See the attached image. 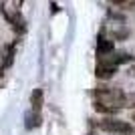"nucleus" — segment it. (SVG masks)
I'll use <instances>...</instances> for the list:
<instances>
[{
  "mask_svg": "<svg viewBox=\"0 0 135 135\" xmlns=\"http://www.w3.org/2000/svg\"><path fill=\"white\" fill-rule=\"evenodd\" d=\"M95 97H97V103H103V105H109V107H115V109H121L127 103V95L123 91L111 89V87H97Z\"/></svg>",
  "mask_w": 135,
  "mask_h": 135,
  "instance_id": "1",
  "label": "nucleus"
},
{
  "mask_svg": "<svg viewBox=\"0 0 135 135\" xmlns=\"http://www.w3.org/2000/svg\"><path fill=\"white\" fill-rule=\"evenodd\" d=\"M99 129L109 131V133H121V135H131L133 127H131L127 121H119V119H107V121H101L99 123Z\"/></svg>",
  "mask_w": 135,
  "mask_h": 135,
  "instance_id": "2",
  "label": "nucleus"
},
{
  "mask_svg": "<svg viewBox=\"0 0 135 135\" xmlns=\"http://www.w3.org/2000/svg\"><path fill=\"white\" fill-rule=\"evenodd\" d=\"M115 73H117V67H115L111 61L109 62H99L97 69H95V75L99 77V79H111Z\"/></svg>",
  "mask_w": 135,
  "mask_h": 135,
  "instance_id": "3",
  "label": "nucleus"
},
{
  "mask_svg": "<svg viewBox=\"0 0 135 135\" xmlns=\"http://www.w3.org/2000/svg\"><path fill=\"white\" fill-rule=\"evenodd\" d=\"M30 105H32V111L38 113L42 107V89H34L32 95H30Z\"/></svg>",
  "mask_w": 135,
  "mask_h": 135,
  "instance_id": "4",
  "label": "nucleus"
},
{
  "mask_svg": "<svg viewBox=\"0 0 135 135\" xmlns=\"http://www.w3.org/2000/svg\"><path fill=\"white\" fill-rule=\"evenodd\" d=\"M97 52H99V55H109V52H113V40L99 38L97 40Z\"/></svg>",
  "mask_w": 135,
  "mask_h": 135,
  "instance_id": "5",
  "label": "nucleus"
},
{
  "mask_svg": "<svg viewBox=\"0 0 135 135\" xmlns=\"http://www.w3.org/2000/svg\"><path fill=\"white\" fill-rule=\"evenodd\" d=\"M40 121H42V119H40V115L38 113H34V111H28L26 113V129H34V127H38L40 125Z\"/></svg>",
  "mask_w": 135,
  "mask_h": 135,
  "instance_id": "6",
  "label": "nucleus"
},
{
  "mask_svg": "<svg viewBox=\"0 0 135 135\" xmlns=\"http://www.w3.org/2000/svg\"><path fill=\"white\" fill-rule=\"evenodd\" d=\"M111 62L115 65V67H117V65H123V62H131V55H127V52H119Z\"/></svg>",
  "mask_w": 135,
  "mask_h": 135,
  "instance_id": "7",
  "label": "nucleus"
},
{
  "mask_svg": "<svg viewBox=\"0 0 135 135\" xmlns=\"http://www.w3.org/2000/svg\"><path fill=\"white\" fill-rule=\"evenodd\" d=\"M12 61H14V45H8V49H6V59H4V67H10Z\"/></svg>",
  "mask_w": 135,
  "mask_h": 135,
  "instance_id": "8",
  "label": "nucleus"
},
{
  "mask_svg": "<svg viewBox=\"0 0 135 135\" xmlns=\"http://www.w3.org/2000/svg\"><path fill=\"white\" fill-rule=\"evenodd\" d=\"M115 4L125 8V10H135V0H117Z\"/></svg>",
  "mask_w": 135,
  "mask_h": 135,
  "instance_id": "9",
  "label": "nucleus"
},
{
  "mask_svg": "<svg viewBox=\"0 0 135 135\" xmlns=\"http://www.w3.org/2000/svg\"><path fill=\"white\" fill-rule=\"evenodd\" d=\"M95 109H97V111H101V113H115V111H119V109L109 107V105H103V103H95Z\"/></svg>",
  "mask_w": 135,
  "mask_h": 135,
  "instance_id": "10",
  "label": "nucleus"
},
{
  "mask_svg": "<svg viewBox=\"0 0 135 135\" xmlns=\"http://www.w3.org/2000/svg\"><path fill=\"white\" fill-rule=\"evenodd\" d=\"M127 73H129L131 77H135V61H133V62L129 65V69H127Z\"/></svg>",
  "mask_w": 135,
  "mask_h": 135,
  "instance_id": "11",
  "label": "nucleus"
},
{
  "mask_svg": "<svg viewBox=\"0 0 135 135\" xmlns=\"http://www.w3.org/2000/svg\"><path fill=\"white\" fill-rule=\"evenodd\" d=\"M51 10L52 12H59V4H56V2H52V4H51Z\"/></svg>",
  "mask_w": 135,
  "mask_h": 135,
  "instance_id": "12",
  "label": "nucleus"
},
{
  "mask_svg": "<svg viewBox=\"0 0 135 135\" xmlns=\"http://www.w3.org/2000/svg\"><path fill=\"white\" fill-rule=\"evenodd\" d=\"M133 121H135V113H133Z\"/></svg>",
  "mask_w": 135,
  "mask_h": 135,
  "instance_id": "13",
  "label": "nucleus"
}]
</instances>
